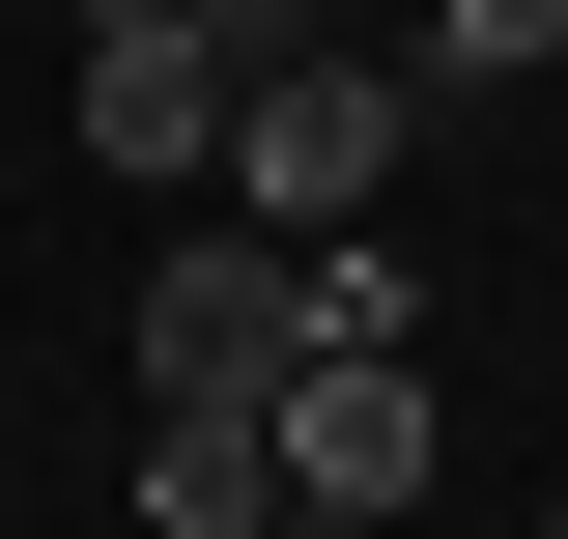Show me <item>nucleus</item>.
<instances>
[{
  "label": "nucleus",
  "instance_id": "obj_1",
  "mask_svg": "<svg viewBox=\"0 0 568 539\" xmlns=\"http://www.w3.org/2000/svg\"><path fill=\"white\" fill-rule=\"evenodd\" d=\"M398 114H426V58H342V29H313V58H256L227 85V227H284V256H313V227H369L398 200Z\"/></svg>",
  "mask_w": 568,
  "mask_h": 539
},
{
  "label": "nucleus",
  "instance_id": "obj_2",
  "mask_svg": "<svg viewBox=\"0 0 568 539\" xmlns=\"http://www.w3.org/2000/svg\"><path fill=\"white\" fill-rule=\"evenodd\" d=\"M284 340H313V256H284V227H171V284H142V398H284Z\"/></svg>",
  "mask_w": 568,
  "mask_h": 539
},
{
  "label": "nucleus",
  "instance_id": "obj_3",
  "mask_svg": "<svg viewBox=\"0 0 568 539\" xmlns=\"http://www.w3.org/2000/svg\"><path fill=\"white\" fill-rule=\"evenodd\" d=\"M284 511H426V369L398 340H284Z\"/></svg>",
  "mask_w": 568,
  "mask_h": 539
},
{
  "label": "nucleus",
  "instance_id": "obj_4",
  "mask_svg": "<svg viewBox=\"0 0 568 539\" xmlns=\"http://www.w3.org/2000/svg\"><path fill=\"white\" fill-rule=\"evenodd\" d=\"M58 114H85V171H142V200H171V171H200V142H227V58H200V0H114V29H85V85H58Z\"/></svg>",
  "mask_w": 568,
  "mask_h": 539
},
{
  "label": "nucleus",
  "instance_id": "obj_5",
  "mask_svg": "<svg viewBox=\"0 0 568 539\" xmlns=\"http://www.w3.org/2000/svg\"><path fill=\"white\" fill-rule=\"evenodd\" d=\"M284 511V426L256 398H142V539H256Z\"/></svg>",
  "mask_w": 568,
  "mask_h": 539
},
{
  "label": "nucleus",
  "instance_id": "obj_6",
  "mask_svg": "<svg viewBox=\"0 0 568 539\" xmlns=\"http://www.w3.org/2000/svg\"><path fill=\"white\" fill-rule=\"evenodd\" d=\"M568 58V0H426V85H540Z\"/></svg>",
  "mask_w": 568,
  "mask_h": 539
},
{
  "label": "nucleus",
  "instance_id": "obj_7",
  "mask_svg": "<svg viewBox=\"0 0 568 539\" xmlns=\"http://www.w3.org/2000/svg\"><path fill=\"white\" fill-rule=\"evenodd\" d=\"M313 29H342V0H200V58L256 85V58H313Z\"/></svg>",
  "mask_w": 568,
  "mask_h": 539
},
{
  "label": "nucleus",
  "instance_id": "obj_8",
  "mask_svg": "<svg viewBox=\"0 0 568 539\" xmlns=\"http://www.w3.org/2000/svg\"><path fill=\"white\" fill-rule=\"evenodd\" d=\"M256 539H398V511H256Z\"/></svg>",
  "mask_w": 568,
  "mask_h": 539
},
{
  "label": "nucleus",
  "instance_id": "obj_9",
  "mask_svg": "<svg viewBox=\"0 0 568 539\" xmlns=\"http://www.w3.org/2000/svg\"><path fill=\"white\" fill-rule=\"evenodd\" d=\"M540 539H568V511H540Z\"/></svg>",
  "mask_w": 568,
  "mask_h": 539
}]
</instances>
